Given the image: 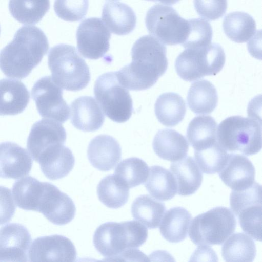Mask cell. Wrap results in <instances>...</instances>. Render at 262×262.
<instances>
[{
  "instance_id": "6da1fadb",
  "label": "cell",
  "mask_w": 262,
  "mask_h": 262,
  "mask_svg": "<svg viewBox=\"0 0 262 262\" xmlns=\"http://www.w3.org/2000/svg\"><path fill=\"white\" fill-rule=\"evenodd\" d=\"M167 48L151 35L140 37L131 50L132 62L116 72L119 82L132 91L153 86L167 70Z\"/></svg>"
},
{
  "instance_id": "7a4b0ae2",
  "label": "cell",
  "mask_w": 262,
  "mask_h": 262,
  "mask_svg": "<svg viewBox=\"0 0 262 262\" xmlns=\"http://www.w3.org/2000/svg\"><path fill=\"white\" fill-rule=\"evenodd\" d=\"M49 49L48 39L37 27H21L12 40L0 51V69L7 77H27Z\"/></svg>"
},
{
  "instance_id": "3957f363",
  "label": "cell",
  "mask_w": 262,
  "mask_h": 262,
  "mask_svg": "<svg viewBox=\"0 0 262 262\" xmlns=\"http://www.w3.org/2000/svg\"><path fill=\"white\" fill-rule=\"evenodd\" d=\"M148 237L147 228L135 221L109 222L100 225L93 235V245L103 256L118 258L126 251L139 247Z\"/></svg>"
},
{
  "instance_id": "277c9868",
  "label": "cell",
  "mask_w": 262,
  "mask_h": 262,
  "mask_svg": "<svg viewBox=\"0 0 262 262\" xmlns=\"http://www.w3.org/2000/svg\"><path fill=\"white\" fill-rule=\"evenodd\" d=\"M48 64L53 81L65 90L80 91L90 81L89 67L74 46L62 43L51 48Z\"/></svg>"
},
{
  "instance_id": "5b68a950",
  "label": "cell",
  "mask_w": 262,
  "mask_h": 262,
  "mask_svg": "<svg viewBox=\"0 0 262 262\" xmlns=\"http://www.w3.org/2000/svg\"><path fill=\"white\" fill-rule=\"evenodd\" d=\"M217 141L226 151L246 156L261 148V121L255 117L232 116L223 120L217 131Z\"/></svg>"
},
{
  "instance_id": "8992f818",
  "label": "cell",
  "mask_w": 262,
  "mask_h": 262,
  "mask_svg": "<svg viewBox=\"0 0 262 262\" xmlns=\"http://www.w3.org/2000/svg\"><path fill=\"white\" fill-rule=\"evenodd\" d=\"M225 54L216 43L196 48H187L177 57L175 68L183 80L193 81L206 76L216 75L223 69Z\"/></svg>"
},
{
  "instance_id": "52a82bcc",
  "label": "cell",
  "mask_w": 262,
  "mask_h": 262,
  "mask_svg": "<svg viewBox=\"0 0 262 262\" xmlns=\"http://www.w3.org/2000/svg\"><path fill=\"white\" fill-rule=\"evenodd\" d=\"M236 224L235 216L229 208L216 207L191 221L189 237L197 245H220L234 232Z\"/></svg>"
},
{
  "instance_id": "ba28073f",
  "label": "cell",
  "mask_w": 262,
  "mask_h": 262,
  "mask_svg": "<svg viewBox=\"0 0 262 262\" xmlns=\"http://www.w3.org/2000/svg\"><path fill=\"white\" fill-rule=\"evenodd\" d=\"M94 94L111 120L123 123L130 119L133 111L132 99L128 89L119 82L116 72L99 76L94 84Z\"/></svg>"
},
{
  "instance_id": "9c48e42d",
  "label": "cell",
  "mask_w": 262,
  "mask_h": 262,
  "mask_svg": "<svg viewBox=\"0 0 262 262\" xmlns=\"http://www.w3.org/2000/svg\"><path fill=\"white\" fill-rule=\"evenodd\" d=\"M145 24L149 34L167 45H182L190 30L189 19L182 18L173 7L162 4L148 10Z\"/></svg>"
},
{
  "instance_id": "30bf717a",
  "label": "cell",
  "mask_w": 262,
  "mask_h": 262,
  "mask_svg": "<svg viewBox=\"0 0 262 262\" xmlns=\"http://www.w3.org/2000/svg\"><path fill=\"white\" fill-rule=\"evenodd\" d=\"M62 88L57 85L51 76H44L34 84L32 98L39 115L61 123L70 117V108L63 97Z\"/></svg>"
},
{
  "instance_id": "8fae6325",
  "label": "cell",
  "mask_w": 262,
  "mask_h": 262,
  "mask_svg": "<svg viewBox=\"0 0 262 262\" xmlns=\"http://www.w3.org/2000/svg\"><path fill=\"white\" fill-rule=\"evenodd\" d=\"M35 211L42 213L55 225H64L74 218L76 208L67 194L53 184L43 182L36 197Z\"/></svg>"
},
{
  "instance_id": "7c38bea8",
  "label": "cell",
  "mask_w": 262,
  "mask_h": 262,
  "mask_svg": "<svg viewBox=\"0 0 262 262\" xmlns=\"http://www.w3.org/2000/svg\"><path fill=\"white\" fill-rule=\"evenodd\" d=\"M111 36V33L99 18L85 19L76 31L78 51L86 58H102L109 49Z\"/></svg>"
},
{
  "instance_id": "4fadbf2b",
  "label": "cell",
  "mask_w": 262,
  "mask_h": 262,
  "mask_svg": "<svg viewBox=\"0 0 262 262\" xmlns=\"http://www.w3.org/2000/svg\"><path fill=\"white\" fill-rule=\"evenodd\" d=\"M28 256L31 261H74L77 252L70 239L55 234L34 239Z\"/></svg>"
},
{
  "instance_id": "5bb4252c",
  "label": "cell",
  "mask_w": 262,
  "mask_h": 262,
  "mask_svg": "<svg viewBox=\"0 0 262 262\" xmlns=\"http://www.w3.org/2000/svg\"><path fill=\"white\" fill-rule=\"evenodd\" d=\"M32 238L28 229L19 223L0 228V261H27Z\"/></svg>"
},
{
  "instance_id": "9a60e30c",
  "label": "cell",
  "mask_w": 262,
  "mask_h": 262,
  "mask_svg": "<svg viewBox=\"0 0 262 262\" xmlns=\"http://www.w3.org/2000/svg\"><path fill=\"white\" fill-rule=\"evenodd\" d=\"M66 132L59 122L42 119L32 126L27 142L28 151L35 161L45 150L57 144H65Z\"/></svg>"
},
{
  "instance_id": "2e32d148",
  "label": "cell",
  "mask_w": 262,
  "mask_h": 262,
  "mask_svg": "<svg viewBox=\"0 0 262 262\" xmlns=\"http://www.w3.org/2000/svg\"><path fill=\"white\" fill-rule=\"evenodd\" d=\"M32 166V160L25 148L11 142L0 143V178H22L30 173Z\"/></svg>"
},
{
  "instance_id": "e0dca14e",
  "label": "cell",
  "mask_w": 262,
  "mask_h": 262,
  "mask_svg": "<svg viewBox=\"0 0 262 262\" xmlns=\"http://www.w3.org/2000/svg\"><path fill=\"white\" fill-rule=\"evenodd\" d=\"M218 173L232 190L245 189L255 182L254 166L248 158L238 154H228L226 163Z\"/></svg>"
},
{
  "instance_id": "ac0fdd59",
  "label": "cell",
  "mask_w": 262,
  "mask_h": 262,
  "mask_svg": "<svg viewBox=\"0 0 262 262\" xmlns=\"http://www.w3.org/2000/svg\"><path fill=\"white\" fill-rule=\"evenodd\" d=\"M36 162L39 163L43 174L48 179L55 180L70 173L74 166L75 158L68 147L60 143L45 150Z\"/></svg>"
},
{
  "instance_id": "d6986e66",
  "label": "cell",
  "mask_w": 262,
  "mask_h": 262,
  "mask_svg": "<svg viewBox=\"0 0 262 262\" xmlns=\"http://www.w3.org/2000/svg\"><path fill=\"white\" fill-rule=\"evenodd\" d=\"M87 156L91 165L100 171L113 169L122 157L119 143L111 136L98 135L90 142Z\"/></svg>"
},
{
  "instance_id": "ffe728a7",
  "label": "cell",
  "mask_w": 262,
  "mask_h": 262,
  "mask_svg": "<svg viewBox=\"0 0 262 262\" xmlns=\"http://www.w3.org/2000/svg\"><path fill=\"white\" fill-rule=\"evenodd\" d=\"M71 122L77 129L83 132H94L103 125L105 116L95 99L82 96L71 104Z\"/></svg>"
},
{
  "instance_id": "44dd1931",
  "label": "cell",
  "mask_w": 262,
  "mask_h": 262,
  "mask_svg": "<svg viewBox=\"0 0 262 262\" xmlns=\"http://www.w3.org/2000/svg\"><path fill=\"white\" fill-rule=\"evenodd\" d=\"M102 17L106 27L117 35H126L135 29L136 16L128 5L118 1H107L103 8Z\"/></svg>"
},
{
  "instance_id": "7402d4cb",
  "label": "cell",
  "mask_w": 262,
  "mask_h": 262,
  "mask_svg": "<svg viewBox=\"0 0 262 262\" xmlns=\"http://www.w3.org/2000/svg\"><path fill=\"white\" fill-rule=\"evenodd\" d=\"M29 100V92L22 82L8 78L0 80V116L22 113Z\"/></svg>"
},
{
  "instance_id": "603a6c76",
  "label": "cell",
  "mask_w": 262,
  "mask_h": 262,
  "mask_svg": "<svg viewBox=\"0 0 262 262\" xmlns=\"http://www.w3.org/2000/svg\"><path fill=\"white\" fill-rule=\"evenodd\" d=\"M155 153L160 158L175 162L186 157L189 144L186 138L172 129L159 130L152 143Z\"/></svg>"
},
{
  "instance_id": "cb8c5ba5",
  "label": "cell",
  "mask_w": 262,
  "mask_h": 262,
  "mask_svg": "<svg viewBox=\"0 0 262 262\" xmlns=\"http://www.w3.org/2000/svg\"><path fill=\"white\" fill-rule=\"evenodd\" d=\"M170 169L176 181L179 195L192 194L200 186L203 179V173L192 157H185L172 163Z\"/></svg>"
},
{
  "instance_id": "d4e9b609",
  "label": "cell",
  "mask_w": 262,
  "mask_h": 262,
  "mask_svg": "<svg viewBox=\"0 0 262 262\" xmlns=\"http://www.w3.org/2000/svg\"><path fill=\"white\" fill-rule=\"evenodd\" d=\"M192 219L191 214L183 207L170 209L165 213L159 225L161 235L171 243L184 240L187 236Z\"/></svg>"
},
{
  "instance_id": "484cf974",
  "label": "cell",
  "mask_w": 262,
  "mask_h": 262,
  "mask_svg": "<svg viewBox=\"0 0 262 262\" xmlns=\"http://www.w3.org/2000/svg\"><path fill=\"white\" fill-rule=\"evenodd\" d=\"M187 100L189 108L195 114H209L217 105V90L211 82L199 80L191 85Z\"/></svg>"
},
{
  "instance_id": "4316f807",
  "label": "cell",
  "mask_w": 262,
  "mask_h": 262,
  "mask_svg": "<svg viewBox=\"0 0 262 262\" xmlns=\"http://www.w3.org/2000/svg\"><path fill=\"white\" fill-rule=\"evenodd\" d=\"M217 124L211 116H198L189 123L186 136L194 150L206 148L217 142Z\"/></svg>"
},
{
  "instance_id": "83f0119b",
  "label": "cell",
  "mask_w": 262,
  "mask_h": 262,
  "mask_svg": "<svg viewBox=\"0 0 262 262\" xmlns=\"http://www.w3.org/2000/svg\"><path fill=\"white\" fill-rule=\"evenodd\" d=\"M154 111L160 123L166 126L173 127L183 120L186 112V103L179 94L165 93L157 98Z\"/></svg>"
},
{
  "instance_id": "f1b7e54d",
  "label": "cell",
  "mask_w": 262,
  "mask_h": 262,
  "mask_svg": "<svg viewBox=\"0 0 262 262\" xmlns=\"http://www.w3.org/2000/svg\"><path fill=\"white\" fill-rule=\"evenodd\" d=\"M145 183L147 191L155 199L167 201L172 199L177 192L175 178L168 169L158 165L151 166Z\"/></svg>"
},
{
  "instance_id": "f546056e",
  "label": "cell",
  "mask_w": 262,
  "mask_h": 262,
  "mask_svg": "<svg viewBox=\"0 0 262 262\" xmlns=\"http://www.w3.org/2000/svg\"><path fill=\"white\" fill-rule=\"evenodd\" d=\"M166 207L162 202L144 194L137 197L131 206L133 217L149 229L157 228L165 213Z\"/></svg>"
},
{
  "instance_id": "4dcf8cb0",
  "label": "cell",
  "mask_w": 262,
  "mask_h": 262,
  "mask_svg": "<svg viewBox=\"0 0 262 262\" xmlns=\"http://www.w3.org/2000/svg\"><path fill=\"white\" fill-rule=\"evenodd\" d=\"M225 34L233 41L243 43L248 41L256 30V23L248 13L235 11L227 14L223 20Z\"/></svg>"
},
{
  "instance_id": "1f68e13d",
  "label": "cell",
  "mask_w": 262,
  "mask_h": 262,
  "mask_svg": "<svg viewBox=\"0 0 262 262\" xmlns=\"http://www.w3.org/2000/svg\"><path fill=\"white\" fill-rule=\"evenodd\" d=\"M97 194L99 200L105 206L116 209L127 202L129 188L115 175H109L99 182Z\"/></svg>"
},
{
  "instance_id": "d6a6232c",
  "label": "cell",
  "mask_w": 262,
  "mask_h": 262,
  "mask_svg": "<svg viewBox=\"0 0 262 262\" xmlns=\"http://www.w3.org/2000/svg\"><path fill=\"white\" fill-rule=\"evenodd\" d=\"M256 254L254 242L243 233L231 234L221 249L222 256L226 261H252Z\"/></svg>"
},
{
  "instance_id": "836d02e7",
  "label": "cell",
  "mask_w": 262,
  "mask_h": 262,
  "mask_svg": "<svg viewBox=\"0 0 262 262\" xmlns=\"http://www.w3.org/2000/svg\"><path fill=\"white\" fill-rule=\"evenodd\" d=\"M50 0H9L8 7L12 16L24 25L38 23L50 8Z\"/></svg>"
},
{
  "instance_id": "e575fe53",
  "label": "cell",
  "mask_w": 262,
  "mask_h": 262,
  "mask_svg": "<svg viewBox=\"0 0 262 262\" xmlns=\"http://www.w3.org/2000/svg\"><path fill=\"white\" fill-rule=\"evenodd\" d=\"M147 163L137 157H131L122 161L116 167L114 175L129 188L143 184L149 174Z\"/></svg>"
},
{
  "instance_id": "d590c367",
  "label": "cell",
  "mask_w": 262,
  "mask_h": 262,
  "mask_svg": "<svg viewBox=\"0 0 262 262\" xmlns=\"http://www.w3.org/2000/svg\"><path fill=\"white\" fill-rule=\"evenodd\" d=\"M228 154L217 141L201 150H194V157L200 170L206 174L219 172L225 165Z\"/></svg>"
},
{
  "instance_id": "8d00e7d4",
  "label": "cell",
  "mask_w": 262,
  "mask_h": 262,
  "mask_svg": "<svg viewBox=\"0 0 262 262\" xmlns=\"http://www.w3.org/2000/svg\"><path fill=\"white\" fill-rule=\"evenodd\" d=\"M190 30L182 45L185 48H196L211 43L213 31L210 24L201 18L189 19Z\"/></svg>"
},
{
  "instance_id": "74e56055",
  "label": "cell",
  "mask_w": 262,
  "mask_h": 262,
  "mask_svg": "<svg viewBox=\"0 0 262 262\" xmlns=\"http://www.w3.org/2000/svg\"><path fill=\"white\" fill-rule=\"evenodd\" d=\"M261 186L256 182L249 187L241 190H232L230 198V206L237 216L244 209L261 204Z\"/></svg>"
},
{
  "instance_id": "f35d334b",
  "label": "cell",
  "mask_w": 262,
  "mask_h": 262,
  "mask_svg": "<svg viewBox=\"0 0 262 262\" xmlns=\"http://www.w3.org/2000/svg\"><path fill=\"white\" fill-rule=\"evenodd\" d=\"M261 204L248 207L237 216L243 230L256 241H261Z\"/></svg>"
},
{
  "instance_id": "ab89813d",
  "label": "cell",
  "mask_w": 262,
  "mask_h": 262,
  "mask_svg": "<svg viewBox=\"0 0 262 262\" xmlns=\"http://www.w3.org/2000/svg\"><path fill=\"white\" fill-rule=\"evenodd\" d=\"M88 0H55L54 9L56 14L67 21H78L86 15Z\"/></svg>"
},
{
  "instance_id": "60d3db41",
  "label": "cell",
  "mask_w": 262,
  "mask_h": 262,
  "mask_svg": "<svg viewBox=\"0 0 262 262\" xmlns=\"http://www.w3.org/2000/svg\"><path fill=\"white\" fill-rule=\"evenodd\" d=\"M194 8L202 17L209 20H215L226 13L227 0H193Z\"/></svg>"
},
{
  "instance_id": "b9f144b4",
  "label": "cell",
  "mask_w": 262,
  "mask_h": 262,
  "mask_svg": "<svg viewBox=\"0 0 262 262\" xmlns=\"http://www.w3.org/2000/svg\"><path fill=\"white\" fill-rule=\"evenodd\" d=\"M15 209L11 190L0 186V225L11 220L15 213Z\"/></svg>"
},
{
  "instance_id": "7bdbcfd3",
  "label": "cell",
  "mask_w": 262,
  "mask_h": 262,
  "mask_svg": "<svg viewBox=\"0 0 262 262\" xmlns=\"http://www.w3.org/2000/svg\"><path fill=\"white\" fill-rule=\"evenodd\" d=\"M193 255L191 257V260L196 259L194 260L203 261H217V257L213 249L208 245H199Z\"/></svg>"
},
{
  "instance_id": "ee69618b",
  "label": "cell",
  "mask_w": 262,
  "mask_h": 262,
  "mask_svg": "<svg viewBox=\"0 0 262 262\" xmlns=\"http://www.w3.org/2000/svg\"><path fill=\"white\" fill-rule=\"evenodd\" d=\"M148 1H152L155 2H160L164 4L167 5H173L177 2H178L180 0H146Z\"/></svg>"
},
{
  "instance_id": "f6af8a7d",
  "label": "cell",
  "mask_w": 262,
  "mask_h": 262,
  "mask_svg": "<svg viewBox=\"0 0 262 262\" xmlns=\"http://www.w3.org/2000/svg\"><path fill=\"white\" fill-rule=\"evenodd\" d=\"M0 33H1V27H0Z\"/></svg>"
}]
</instances>
